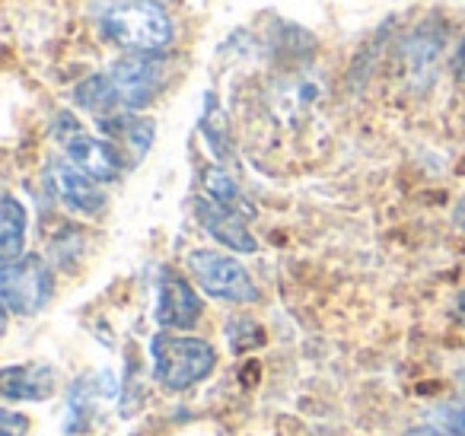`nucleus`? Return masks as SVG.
Returning a JSON list of instances; mask_svg holds the SVG:
<instances>
[{
    "mask_svg": "<svg viewBox=\"0 0 465 436\" xmlns=\"http://www.w3.org/2000/svg\"><path fill=\"white\" fill-rule=\"evenodd\" d=\"M0 427H4V436H23L26 433V417L16 414V411H0Z\"/></svg>",
    "mask_w": 465,
    "mask_h": 436,
    "instance_id": "2eb2a0df",
    "label": "nucleus"
},
{
    "mask_svg": "<svg viewBox=\"0 0 465 436\" xmlns=\"http://www.w3.org/2000/svg\"><path fill=\"white\" fill-rule=\"evenodd\" d=\"M26 207L14 198V194H4V207H0V258L4 262H16L26 245Z\"/></svg>",
    "mask_w": 465,
    "mask_h": 436,
    "instance_id": "f8f14e48",
    "label": "nucleus"
},
{
    "mask_svg": "<svg viewBox=\"0 0 465 436\" xmlns=\"http://www.w3.org/2000/svg\"><path fill=\"white\" fill-rule=\"evenodd\" d=\"M456 379H459V382H462V389H465V366H462V370L456 372Z\"/></svg>",
    "mask_w": 465,
    "mask_h": 436,
    "instance_id": "aec40b11",
    "label": "nucleus"
},
{
    "mask_svg": "<svg viewBox=\"0 0 465 436\" xmlns=\"http://www.w3.org/2000/svg\"><path fill=\"white\" fill-rule=\"evenodd\" d=\"M153 4H160V7H173V4H179V0H153Z\"/></svg>",
    "mask_w": 465,
    "mask_h": 436,
    "instance_id": "6ab92c4d",
    "label": "nucleus"
},
{
    "mask_svg": "<svg viewBox=\"0 0 465 436\" xmlns=\"http://www.w3.org/2000/svg\"><path fill=\"white\" fill-rule=\"evenodd\" d=\"M67 122V115H64ZM58 141L64 144V156L71 166H77L80 173H86L96 182H115L122 175V154L115 150L112 141H103V137H93L86 131L74 128L67 122V131L58 128Z\"/></svg>",
    "mask_w": 465,
    "mask_h": 436,
    "instance_id": "423d86ee",
    "label": "nucleus"
},
{
    "mask_svg": "<svg viewBox=\"0 0 465 436\" xmlns=\"http://www.w3.org/2000/svg\"><path fill=\"white\" fill-rule=\"evenodd\" d=\"M48 188L54 192V198L74 213L84 217H96L105 207V194L96 185V179H90L86 173H80L77 166H71L67 160H58L48 166Z\"/></svg>",
    "mask_w": 465,
    "mask_h": 436,
    "instance_id": "0eeeda50",
    "label": "nucleus"
},
{
    "mask_svg": "<svg viewBox=\"0 0 465 436\" xmlns=\"http://www.w3.org/2000/svg\"><path fill=\"white\" fill-rule=\"evenodd\" d=\"M433 427L446 430L452 436H465V401H450V404H437L430 411Z\"/></svg>",
    "mask_w": 465,
    "mask_h": 436,
    "instance_id": "4468645a",
    "label": "nucleus"
},
{
    "mask_svg": "<svg viewBox=\"0 0 465 436\" xmlns=\"http://www.w3.org/2000/svg\"><path fill=\"white\" fill-rule=\"evenodd\" d=\"M194 211H198L201 226H204L217 243L230 245L232 252H255L259 249V245H255V236L246 230V223H242L236 211H226V207L213 204L211 198L198 201Z\"/></svg>",
    "mask_w": 465,
    "mask_h": 436,
    "instance_id": "9d476101",
    "label": "nucleus"
},
{
    "mask_svg": "<svg viewBox=\"0 0 465 436\" xmlns=\"http://www.w3.org/2000/svg\"><path fill=\"white\" fill-rule=\"evenodd\" d=\"M0 382H4V395H7L10 401H42V398L54 395L58 372H54L48 363L4 366Z\"/></svg>",
    "mask_w": 465,
    "mask_h": 436,
    "instance_id": "1a4fd4ad",
    "label": "nucleus"
},
{
    "mask_svg": "<svg viewBox=\"0 0 465 436\" xmlns=\"http://www.w3.org/2000/svg\"><path fill=\"white\" fill-rule=\"evenodd\" d=\"M204 188L213 204L226 207V211H236V207H240V188H236V182H232L230 173H223V169H207Z\"/></svg>",
    "mask_w": 465,
    "mask_h": 436,
    "instance_id": "ddd939ff",
    "label": "nucleus"
},
{
    "mask_svg": "<svg viewBox=\"0 0 465 436\" xmlns=\"http://www.w3.org/2000/svg\"><path fill=\"white\" fill-rule=\"evenodd\" d=\"M405 436H452V433H446V430H440V427H414V430H408Z\"/></svg>",
    "mask_w": 465,
    "mask_h": 436,
    "instance_id": "dca6fc26",
    "label": "nucleus"
},
{
    "mask_svg": "<svg viewBox=\"0 0 465 436\" xmlns=\"http://www.w3.org/2000/svg\"><path fill=\"white\" fill-rule=\"evenodd\" d=\"M99 128L105 131V141H122V144H128V147H134V163L137 160H143V154L150 150V144H153V134H156V128H153V122L150 118H137V115H112V118H103L99 122Z\"/></svg>",
    "mask_w": 465,
    "mask_h": 436,
    "instance_id": "9b49d317",
    "label": "nucleus"
},
{
    "mask_svg": "<svg viewBox=\"0 0 465 436\" xmlns=\"http://www.w3.org/2000/svg\"><path fill=\"white\" fill-rule=\"evenodd\" d=\"M456 223H459V226H462V230H465V198H462V201H459V204H456Z\"/></svg>",
    "mask_w": 465,
    "mask_h": 436,
    "instance_id": "f3484780",
    "label": "nucleus"
},
{
    "mask_svg": "<svg viewBox=\"0 0 465 436\" xmlns=\"http://www.w3.org/2000/svg\"><path fill=\"white\" fill-rule=\"evenodd\" d=\"M112 84V93L118 99V109L137 112L143 105L153 103V96L160 93V86L166 84V61L160 54H128V58L115 61L105 71Z\"/></svg>",
    "mask_w": 465,
    "mask_h": 436,
    "instance_id": "39448f33",
    "label": "nucleus"
},
{
    "mask_svg": "<svg viewBox=\"0 0 465 436\" xmlns=\"http://www.w3.org/2000/svg\"><path fill=\"white\" fill-rule=\"evenodd\" d=\"M153 319L160 322V328L166 332H182L192 328L201 319V296L182 281L173 271H163L160 287H156V309Z\"/></svg>",
    "mask_w": 465,
    "mask_h": 436,
    "instance_id": "6e6552de",
    "label": "nucleus"
},
{
    "mask_svg": "<svg viewBox=\"0 0 465 436\" xmlns=\"http://www.w3.org/2000/svg\"><path fill=\"white\" fill-rule=\"evenodd\" d=\"M150 360H153V379L169 391H185L207 379L217 363V353L204 338L175 332H156L150 338Z\"/></svg>",
    "mask_w": 465,
    "mask_h": 436,
    "instance_id": "f03ea898",
    "label": "nucleus"
},
{
    "mask_svg": "<svg viewBox=\"0 0 465 436\" xmlns=\"http://www.w3.org/2000/svg\"><path fill=\"white\" fill-rule=\"evenodd\" d=\"M103 35L115 45L128 48V52L156 54L163 48L173 45V20L166 16V7L153 4V0H122L115 7H109L99 23Z\"/></svg>",
    "mask_w": 465,
    "mask_h": 436,
    "instance_id": "f257e3e1",
    "label": "nucleus"
},
{
    "mask_svg": "<svg viewBox=\"0 0 465 436\" xmlns=\"http://www.w3.org/2000/svg\"><path fill=\"white\" fill-rule=\"evenodd\" d=\"M456 319H459V322H462V325H465V293L459 296V306H456Z\"/></svg>",
    "mask_w": 465,
    "mask_h": 436,
    "instance_id": "a211bd4d",
    "label": "nucleus"
},
{
    "mask_svg": "<svg viewBox=\"0 0 465 436\" xmlns=\"http://www.w3.org/2000/svg\"><path fill=\"white\" fill-rule=\"evenodd\" d=\"M185 264L194 281H198V287L204 290L207 296H213V300L236 302V306L259 300V287H255L249 271L242 268L236 258L220 255V252H211V249H194Z\"/></svg>",
    "mask_w": 465,
    "mask_h": 436,
    "instance_id": "7ed1b4c3",
    "label": "nucleus"
},
{
    "mask_svg": "<svg viewBox=\"0 0 465 436\" xmlns=\"http://www.w3.org/2000/svg\"><path fill=\"white\" fill-rule=\"evenodd\" d=\"M52 268L39 255H20L16 262H4L0 268V300L7 312L35 315L52 300Z\"/></svg>",
    "mask_w": 465,
    "mask_h": 436,
    "instance_id": "20e7f679",
    "label": "nucleus"
}]
</instances>
